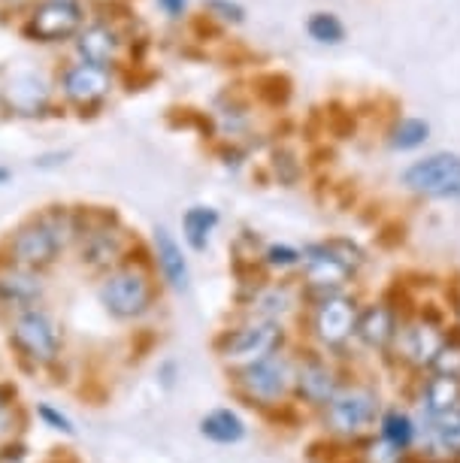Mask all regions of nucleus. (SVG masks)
Masks as SVG:
<instances>
[{
	"instance_id": "2",
	"label": "nucleus",
	"mask_w": 460,
	"mask_h": 463,
	"mask_svg": "<svg viewBox=\"0 0 460 463\" xmlns=\"http://www.w3.org/2000/svg\"><path fill=\"white\" fill-rule=\"evenodd\" d=\"M381 400L367 384H345L324 406V427L340 439H361L379 427Z\"/></svg>"
},
{
	"instance_id": "7",
	"label": "nucleus",
	"mask_w": 460,
	"mask_h": 463,
	"mask_svg": "<svg viewBox=\"0 0 460 463\" xmlns=\"http://www.w3.org/2000/svg\"><path fill=\"white\" fill-rule=\"evenodd\" d=\"M239 388L258 403H279L294 391V364L282 354H270L239 370Z\"/></svg>"
},
{
	"instance_id": "12",
	"label": "nucleus",
	"mask_w": 460,
	"mask_h": 463,
	"mask_svg": "<svg viewBox=\"0 0 460 463\" xmlns=\"http://www.w3.org/2000/svg\"><path fill=\"white\" fill-rule=\"evenodd\" d=\"M403 321L397 318V309L385 300H372L367 306H361L358 327H354V339L370 348V352H390L397 343Z\"/></svg>"
},
{
	"instance_id": "15",
	"label": "nucleus",
	"mask_w": 460,
	"mask_h": 463,
	"mask_svg": "<svg viewBox=\"0 0 460 463\" xmlns=\"http://www.w3.org/2000/svg\"><path fill=\"white\" fill-rule=\"evenodd\" d=\"M109 91V73L107 67H98V64H76L64 73V94L67 100L73 103H94L100 100L103 94Z\"/></svg>"
},
{
	"instance_id": "5",
	"label": "nucleus",
	"mask_w": 460,
	"mask_h": 463,
	"mask_svg": "<svg viewBox=\"0 0 460 463\" xmlns=\"http://www.w3.org/2000/svg\"><path fill=\"white\" fill-rule=\"evenodd\" d=\"M361 303L345 291L327 294L315 300V312H312V336L324 348H345L349 339H354V327H358Z\"/></svg>"
},
{
	"instance_id": "27",
	"label": "nucleus",
	"mask_w": 460,
	"mask_h": 463,
	"mask_svg": "<svg viewBox=\"0 0 460 463\" xmlns=\"http://www.w3.org/2000/svg\"><path fill=\"white\" fill-rule=\"evenodd\" d=\"M430 373L455 375V379H460V336L457 334H448L446 345H442V352L437 354V361L430 366Z\"/></svg>"
},
{
	"instance_id": "8",
	"label": "nucleus",
	"mask_w": 460,
	"mask_h": 463,
	"mask_svg": "<svg viewBox=\"0 0 460 463\" xmlns=\"http://www.w3.org/2000/svg\"><path fill=\"white\" fill-rule=\"evenodd\" d=\"M61 246H64V237H61L58 224L52 218H40V222L22 227L13 237V260L37 273V269L49 267L58 258Z\"/></svg>"
},
{
	"instance_id": "13",
	"label": "nucleus",
	"mask_w": 460,
	"mask_h": 463,
	"mask_svg": "<svg viewBox=\"0 0 460 463\" xmlns=\"http://www.w3.org/2000/svg\"><path fill=\"white\" fill-rule=\"evenodd\" d=\"M340 388V375H336V370L324 357H306V361L294 366V391L312 406L324 409Z\"/></svg>"
},
{
	"instance_id": "21",
	"label": "nucleus",
	"mask_w": 460,
	"mask_h": 463,
	"mask_svg": "<svg viewBox=\"0 0 460 463\" xmlns=\"http://www.w3.org/2000/svg\"><path fill=\"white\" fill-rule=\"evenodd\" d=\"M121 46L118 33L107 28V24H89L85 31H80V40H76V49L85 64H98V67H107L116 52Z\"/></svg>"
},
{
	"instance_id": "25",
	"label": "nucleus",
	"mask_w": 460,
	"mask_h": 463,
	"mask_svg": "<svg viewBox=\"0 0 460 463\" xmlns=\"http://www.w3.org/2000/svg\"><path fill=\"white\" fill-rule=\"evenodd\" d=\"M427 137H430V125L424 118H400L394 130H390L388 146L394 152H412V148L427 143Z\"/></svg>"
},
{
	"instance_id": "16",
	"label": "nucleus",
	"mask_w": 460,
	"mask_h": 463,
	"mask_svg": "<svg viewBox=\"0 0 460 463\" xmlns=\"http://www.w3.org/2000/svg\"><path fill=\"white\" fill-rule=\"evenodd\" d=\"M421 412L424 418H439L460 409V379L455 375L430 373V379L421 384Z\"/></svg>"
},
{
	"instance_id": "14",
	"label": "nucleus",
	"mask_w": 460,
	"mask_h": 463,
	"mask_svg": "<svg viewBox=\"0 0 460 463\" xmlns=\"http://www.w3.org/2000/svg\"><path fill=\"white\" fill-rule=\"evenodd\" d=\"M42 297V279L33 269L24 267H10L0 269V303L10 306V309H33Z\"/></svg>"
},
{
	"instance_id": "17",
	"label": "nucleus",
	"mask_w": 460,
	"mask_h": 463,
	"mask_svg": "<svg viewBox=\"0 0 460 463\" xmlns=\"http://www.w3.org/2000/svg\"><path fill=\"white\" fill-rule=\"evenodd\" d=\"M4 98L10 103V109H15L19 116H37L49 100V85L37 73H19L6 85Z\"/></svg>"
},
{
	"instance_id": "19",
	"label": "nucleus",
	"mask_w": 460,
	"mask_h": 463,
	"mask_svg": "<svg viewBox=\"0 0 460 463\" xmlns=\"http://www.w3.org/2000/svg\"><path fill=\"white\" fill-rule=\"evenodd\" d=\"M155 255H158V267L164 279L176 288V291H185L188 288V260L185 255H182L179 242L173 240V233L167 231V227H158L155 231Z\"/></svg>"
},
{
	"instance_id": "29",
	"label": "nucleus",
	"mask_w": 460,
	"mask_h": 463,
	"mask_svg": "<svg viewBox=\"0 0 460 463\" xmlns=\"http://www.w3.org/2000/svg\"><path fill=\"white\" fill-rule=\"evenodd\" d=\"M206 10H210L212 15H219L221 22H246V10L237 4V0H206Z\"/></svg>"
},
{
	"instance_id": "1",
	"label": "nucleus",
	"mask_w": 460,
	"mask_h": 463,
	"mask_svg": "<svg viewBox=\"0 0 460 463\" xmlns=\"http://www.w3.org/2000/svg\"><path fill=\"white\" fill-rule=\"evenodd\" d=\"M363 251L352 240H324L303 249V279L312 294H340L363 267Z\"/></svg>"
},
{
	"instance_id": "24",
	"label": "nucleus",
	"mask_w": 460,
	"mask_h": 463,
	"mask_svg": "<svg viewBox=\"0 0 460 463\" xmlns=\"http://www.w3.org/2000/svg\"><path fill=\"white\" fill-rule=\"evenodd\" d=\"M121 237L116 231H94L82 246V260H89L91 267H107L118 258Z\"/></svg>"
},
{
	"instance_id": "31",
	"label": "nucleus",
	"mask_w": 460,
	"mask_h": 463,
	"mask_svg": "<svg viewBox=\"0 0 460 463\" xmlns=\"http://www.w3.org/2000/svg\"><path fill=\"white\" fill-rule=\"evenodd\" d=\"M161 4V10L173 15V19H179L182 13H185V6H188V0H158Z\"/></svg>"
},
{
	"instance_id": "4",
	"label": "nucleus",
	"mask_w": 460,
	"mask_h": 463,
	"mask_svg": "<svg viewBox=\"0 0 460 463\" xmlns=\"http://www.w3.org/2000/svg\"><path fill=\"white\" fill-rule=\"evenodd\" d=\"M403 185L412 194L433 200H460V155L437 152L403 170Z\"/></svg>"
},
{
	"instance_id": "20",
	"label": "nucleus",
	"mask_w": 460,
	"mask_h": 463,
	"mask_svg": "<svg viewBox=\"0 0 460 463\" xmlns=\"http://www.w3.org/2000/svg\"><path fill=\"white\" fill-rule=\"evenodd\" d=\"M379 439L394 451L409 454L418 442V421L403 409H385L379 418Z\"/></svg>"
},
{
	"instance_id": "3",
	"label": "nucleus",
	"mask_w": 460,
	"mask_h": 463,
	"mask_svg": "<svg viewBox=\"0 0 460 463\" xmlns=\"http://www.w3.org/2000/svg\"><path fill=\"white\" fill-rule=\"evenodd\" d=\"M285 345V330L279 321H260L251 318L242 327L228 330L219 339V352L228 364L249 366L255 361H264L270 354H279Z\"/></svg>"
},
{
	"instance_id": "22",
	"label": "nucleus",
	"mask_w": 460,
	"mask_h": 463,
	"mask_svg": "<svg viewBox=\"0 0 460 463\" xmlns=\"http://www.w3.org/2000/svg\"><path fill=\"white\" fill-rule=\"evenodd\" d=\"M201 433L219 445H237L246 439V421L233 409H215L201 421Z\"/></svg>"
},
{
	"instance_id": "6",
	"label": "nucleus",
	"mask_w": 460,
	"mask_h": 463,
	"mask_svg": "<svg viewBox=\"0 0 460 463\" xmlns=\"http://www.w3.org/2000/svg\"><path fill=\"white\" fill-rule=\"evenodd\" d=\"M100 303L116 318H140L152 303V282L143 269L125 267L107 276L100 285Z\"/></svg>"
},
{
	"instance_id": "30",
	"label": "nucleus",
	"mask_w": 460,
	"mask_h": 463,
	"mask_svg": "<svg viewBox=\"0 0 460 463\" xmlns=\"http://www.w3.org/2000/svg\"><path fill=\"white\" fill-rule=\"evenodd\" d=\"M40 415L46 418L49 424H55V430H64V433H70V430H73V427H70V421H67L64 415H58V412H55V409H52V406H42V409H40Z\"/></svg>"
},
{
	"instance_id": "18",
	"label": "nucleus",
	"mask_w": 460,
	"mask_h": 463,
	"mask_svg": "<svg viewBox=\"0 0 460 463\" xmlns=\"http://www.w3.org/2000/svg\"><path fill=\"white\" fill-rule=\"evenodd\" d=\"M251 316L260 318V321H279L288 318L294 312V306H297V294L291 291L288 285L282 282H273V285H260L255 294H251Z\"/></svg>"
},
{
	"instance_id": "10",
	"label": "nucleus",
	"mask_w": 460,
	"mask_h": 463,
	"mask_svg": "<svg viewBox=\"0 0 460 463\" xmlns=\"http://www.w3.org/2000/svg\"><path fill=\"white\" fill-rule=\"evenodd\" d=\"M13 339L15 345L22 348L31 361L37 364H49L58 357V348H61V336H58V327L52 321L49 312L42 309H24L13 325Z\"/></svg>"
},
{
	"instance_id": "11",
	"label": "nucleus",
	"mask_w": 460,
	"mask_h": 463,
	"mask_svg": "<svg viewBox=\"0 0 460 463\" xmlns=\"http://www.w3.org/2000/svg\"><path fill=\"white\" fill-rule=\"evenodd\" d=\"M82 28V10L76 0H46L40 4L28 19V37L40 43H58L67 40Z\"/></svg>"
},
{
	"instance_id": "23",
	"label": "nucleus",
	"mask_w": 460,
	"mask_h": 463,
	"mask_svg": "<svg viewBox=\"0 0 460 463\" xmlns=\"http://www.w3.org/2000/svg\"><path fill=\"white\" fill-rule=\"evenodd\" d=\"M215 224H219V213L210 206H191L185 218H182V231H185V240L191 249L203 251L210 246V233L215 231Z\"/></svg>"
},
{
	"instance_id": "26",
	"label": "nucleus",
	"mask_w": 460,
	"mask_h": 463,
	"mask_svg": "<svg viewBox=\"0 0 460 463\" xmlns=\"http://www.w3.org/2000/svg\"><path fill=\"white\" fill-rule=\"evenodd\" d=\"M306 31L312 40L324 43V46H336L345 40V24L336 19L333 13H312L306 22Z\"/></svg>"
},
{
	"instance_id": "28",
	"label": "nucleus",
	"mask_w": 460,
	"mask_h": 463,
	"mask_svg": "<svg viewBox=\"0 0 460 463\" xmlns=\"http://www.w3.org/2000/svg\"><path fill=\"white\" fill-rule=\"evenodd\" d=\"M264 260H267V267H273V269H291L303 264V251L291 246H270L264 251Z\"/></svg>"
},
{
	"instance_id": "9",
	"label": "nucleus",
	"mask_w": 460,
	"mask_h": 463,
	"mask_svg": "<svg viewBox=\"0 0 460 463\" xmlns=\"http://www.w3.org/2000/svg\"><path fill=\"white\" fill-rule=\"evenodd\" d=\"M446 339H448V330L442 327L439 321L421 316L400 327L394 348L400 352L406 364L415 366V370H430L437 354L442 352V345H446Z\"/></svg>"
}]
</instances>
